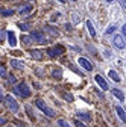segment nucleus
Here are the masks:
<instances>
[{
  "mask_svg": "<svg viewBox=\"0 0 126 127\" xmlns=\"http://www.w3.org/2000/svg\"><path fill=\"white\" fill-rule=\"evenodd\" d=\"M14 92L17 95H20V97H29V95H30V88L24 82H21V83H18L17 86L14 88Z\"/></svg>",
  "mask_w": 126,
  "mask_h": 127,
  "instance_id": "f257e3e1",
  "label": "nucleus"
},
{
  "mask_svg": "<svg viewBox=\"0 0 126 127\" xmlns=\"http://www.w3.org/2000/svg\"><path fill=\"white\" fill-rule=\"evenodd\" d=\"M35 104H37V107H38V109H41V110H43V112H44L47 117H50V118H52V117H55L53 109H50V107L47 106L43 100H37V101H35Z\"/></svg>",
  "mask_w": 126,
  "mask_h": 127,
  "instance_id": "f03ea898",
  "label": "nucleus"
},
{
  "mask_svg": "<svg viewBox=\"0 0 126 127\" xmlns=\"http://www.w3.org/2000/svg\"><path fill=\"white\" fill-rule=\"evenodd\" d=\"M64 47L62 45H55V47H50V49H47V55H49L50 58H58L61 56L62 53H64Z\"/></svg>",
  "mask_w": 126,
  "mask_h": 127,
  "instance_id": "7ed1b4c3",
  "label": "nucleus"
},
{
  "mask_svg": "<svg viewBox=\"0 0 126 127\" xmlns=\"http://www.w3.org/2000/svg\"><path fill=\"white\" fill-rule=\"evenodd\" d=\"M5 101H6V107L11 110V112H17V110H18V103H17V100H15L14 97H11V95H6Z\"/></svg>",
  "mask_w": 126,
  "mask_h": 127,
  "instance_id": "20e7f679",
  "label": "nucleus"
},
{
  "mask_svg": "<svg viewBox=\"0 0 126 127\" xmlns=\"http://www.w3.org/2000/svg\"><path fill=\"white\" fill-rule=\"evenodd\" d=\"M30 39L38 42V44H46L47 42V39H46L43 32H32V33H30Z\"/></svg>",
  "mask_w": 126,
  "mask_h": 127,
  "instance_id": "39448f33",
  "label": "nucleus"
},
{
  "mask_svg": "<svg viewBox=\"0 0 126 127\" xmlns=\"http://www.w3.org/2000/svg\"><path fill=\"white\" fill-rule=\"evenodd\" d=\"M113 44L117 47V49H120V50L125 49V45H126V44H125V39H123L122 35H114V36H113Z\"/></svg>",
  "mask_w": 126,
  "mask_h": 127,
  "instance_id": "423d86ee",
  "label": "nucleus"
},
{
  "mask_svg": "<svg viewBox=\"0 0 126 127\" xmlns=\"http://www.w3.org/2000/svg\"><path fill=\"white\" fill-rule=\"evenodd\" d=\"M79 65L82 67V68H85L87 71H93V64L88 61V59H85V58H79Z\"/></svg>",
  "mask_w": 126,
  "mask_h": 127,
  "instance_id": "0eeeda50",
  "label": "nucleus"
},
{
  "mask_svg": "<svg viewBox=\"0 0 126 127\" xmlns=\"http://www.w3.org/2000/svg\"><path fill=\"white\" fill-rule=\"evenodd\" d=\"M30 56H32V59H35V61H41L44 58V53L41 50H38V49H32L30 50Z\"/></svg>",
  "mask_w": 126,
  "mask_h": 127,
  "instance_id": "6e6552de",
  "label": "nucleus"
},
{
  "mask_svg": "<svg viewBox=\"0 0 126 127\" xmlns=\"http://www.w3.org/2000/svg\"><path fill=\"white\" fill-rule=\"evenodd\" d=\"M94 79H96V82L99 83V86L103 89V91H106V89H109V86H108V83H106V80H105V79L102 77V76H96V77H94Z\"/></svg>",
  "mask_w": 126,
  "mask_h": 127,
  "instance_id": "1a4fd4ad",
  "label": "nucleus"
},
{
  "mask_svg": "<svg viewBox=\"0 0 126 127\" xmlns=\"http://www.w3.org/2000/svg\"><path fill=\"white\" fill-rule=\"evenodd\" d=\"M9 64H11V67L15 68V70H23V62L18 61V59H11Z\"/></svg>",
  "mask_w": 126,
  "mask_h": 127,
  "instance_id": "9d476101",
  "label": "nucleus"
},
{
  "mask_svg": "<svg viewBox=\"0 0 126 127\" xmlns=\"http://www.w3.org/2000/svg\"><path fill=\"white\" fill-rule=\"evenodd\" d=\"M116 112H117V115H119V118L123 121V123H126V112L120 107V106H116Z\"/></svg>",
  "mask_w": 126,
  "mask_h": 127,
  "instance_id": "9b49d317",
  "label": "nucleus"
},
{
  "mask_svg": "<svg viewBox=\"0 0 126 127\" xmlns=\"http://www.w3.org/2000/svg\"><path fill=\"white\" fill-rule=\"evenodd\" d=\"M8 38H9V45H11V47H15V45H17V39H15V33H14L12 30H9V32H8Z\"/></svg>",
  "mask_w": 126,
  "mask_h": 127,
  "instance_id": "f8f14e48",
  "label": "nucleus"
},
{
  "mask_svg": "<svg viewBox=\"0 0 126 127\" xmlns=\"http://www.w3.org/2000/svg\"><path fill=\"white\" fill-rule=\"evenodd\" d=\"M113 94H114V97H117L120 101H123L125 100V95H123V92L120 91V89H117V88H114L113 89Z\"/></svg>",
  "mask_w": 126,
  "mask_h": 127,
  "instance_id": "ddd939ff",
  "label": "nucleus"
},
{
  "mask_svg": "<svg viewBox=\"0 0 126 127\" xmlns=\"http://www.w3.org/2000/svg\"><path fill=\"white\" fill-rule=\"evenodd\" d=\"M77 118L85 120V121H91V115L88 112H77Z\"/></svg>",
  "mask_w": 126,
  "mask_h": 127,
  "instance_id": "4468645a",
  "label": "nucleus"
},
{
  "mask_svg": "<svg viewBox=\"0 0 126 127\" xmlns=\"http://www.w3.org/2000/svg\"><path fill=\"white\" fill-rule=\"evenodd\" d=\"M30 12H32V6H24L20 9V15H23V17H26V15H29Z\"/></svg>",
  "mask_w": 126,
  "mask_h": 127,
  "instance_id": "2eb2a0df",
  "label": "nucleus"
},
{
  "mask_svg": "<svg viewBox=\"0 0 126 127\" xmlns=\"http://www.w3.org/2000/svg\"><path fill=\"white\" fill-rule=\"evenodd\" d=\"M0 14H2L3 17H11V15H14V11H12V9H6V8H2V9H0Z\"/></svg>",
  "mask_w": 126,
  "mask_h": 127,
  "instance_id": "dca6fc26",
  "label": "nucleus"
},
{
  "mask_svg": "<svg viewBox=\"0 0 126 127\" xmlns=\"http://www.w3.org/2000/svg\"><path fill=\"white\" fill-rule=\"evenodd\" d=\"M108 76L111 77V79H113L114 82H117V83L120 82V77H119V74H117V73H116L114 70H111V71H109V73H108Z\"/></svg>",
  "mask_w": 126,
  "mask_h": 127,
  "instance_id": "f3484780",
  "label": "nucleus"
},
{
  "mask_svg": "<svg viewBox=\"0 0 126 127\" xmlns=\"http://www.w3.org/2000/svg\"><path fill=\"white\" fill-rule=\"evenodd\" d=\"M87 27H88L90 35H91V36H96V30H94V27H93V23H91L90 20H87Z\"/></svg>",
  "mask_w": 126,
  "mask_h": 127,
  "instance_id": "a211bd4d",
  "label": "nucleus"
},
{
  "mask_svg": "<svg viewBox=\"0 0 126 127\" xmlns=\"http://www.w3.org/2000/svg\"><path fill=\"white\" fill-rule=\"evenodd\" d=\"M0 77H3V79L8 77V71H6V67L3 64H0Z\"/></svg>",
  "mask_w": 126,
  "mask_h": 127,
  "instance_id": "6ab92c4d",
  "label": "nucleus"
},
{
  "mask_svg": "<svg viewBox=\"0 0 126 127\" xmlns=\"http://www.w3.org/2000/svg\"><path fill=\"white\" fill-rule=\"evenodd\" d=\"M52 76H53V79H56V80H61V77H62V71H61V70H55Z\"/></svg>",
  "mask_w": 126,
  "mask_h": 127,
  "instance_id": "aec40b11",
  "label": "nucleus"
},
{
  "mask_svg": "<svg viewBox=\"0 0 126 127\" xmlns=\"http://www.w3.org/2000/svg\"><path fill=\"white\" fill-rule=\"evenodd\" d=\"M116 29H117V27H116L114 24H111V26L108 27V30L105 32V33H106V35H111V33H114V32H116Z\"/></svg>",
  "mask_w": 126,
  "mask_h": 127,
  "instance_id": "412c9836",
  "label": "nucleus"
},
{
  "mask_svg": "<svg viewBox=\"0 0 126 127\" xmlns=\"http://www.w3.org/2000/svg\"><path fill=\"white\" fill-rule=\"evenodd\" d=\"M58 124H59V127H71L67 121H64V120H58Z\"/></svg>",
  "mask_w": 126,
  "mask_h": 127,
  "instance_id": "4be33fe9",
  "label": "nucleus"
},
{
  "mask_svg": "<svg viewBox=\"0 0 126 127\" xmlns=\"http://www.w3.org/2000/svg\"><path fill=\"white\" fill-rule=\"evenodd\" d=\"M6 36H8V30H0V41H5Z\"/></svg>",
  "mask_w": 126,
  "mask_h": 127,
  "instance_id": "5701e85b",
  "label": "nucleus"
},
{
  "mask_svg": "<svg viewBox=\"0 0 126 127\" xmlns=\"http://www.w3.org/2000/svg\"><path fill=\"white\" fill-rule=\"evenodd\" d=\"M18 27L21 29V30H29V24H26V23H18Z\"/></svg>",
  "mask_w": 126,
  "mask_h": 127,
  "instance_id": "b1692460",
  "label": "nucleus"
},
{
  "mask_svg": "<svg viewBox=\"0 0 126 127\" xmlns=\"http://www.w3.org/2000/svg\"><path fill=\"white\" fill-rule=\"evenodd\" d=\"M8 83H9V85H14V83H17V79H15L14 76H9V77H8Z\"/></svg>",
  "mask_w": 126,
  "mask_h": 127,
  "instance_id": "393cba45",
  "label": "nucleus"
},
{
  "mask_svg": "<svg viewBox=\"0 0 126 127\" xmlns=\"http://www.w3.org/2000/svg\"><path fill=\"white\" fill-rule=\"evenodd\" d=\"M74 124H76V127H87V126H85V124H84L82 121H77V120L74 121Z\"/></svg>",
  "mask_w": 126,
  "mask_h": 127,
  "instance_id": "a878e982",
  "label": "nucleus"
},
{
  "mask_svg": "<svg viewBox=\"0 0 126 127\" xmlns=\"http://www.w3.org/2000/svg\"><path fill=\"white\" fill-rule=\"evenodd\" d=\"M21 39H23V42H24V44H29V42H30V36H23Z\"/></svg>",
  "mask_w": 126,
  "mask_h": 127,
  "instance_id": "bb28decb",
  "label": "nucleus"
},
{
  "mask_svg": "<svg viewBox=\"0 0 126 127\" xmlns=\"http://www.w3.org/2000/svg\"><path fill=\"white\" fill-rule=\"evenodd\" d=\"M15 124H17V127H26V124L21 121H15Z\"/></svg>",
  "mask_w": 126,
  "mask_h": 127,
  "instance_id": "cd10ccee",
  "label": "nucleus"
},
{
  "mask_svg": "<svg viewBox=\"0 0 126 127\" xmlns=\"http://www.w3.org/2000/svg\"><path fill=\"white\" fill-rule=\"evenodd\" d=\"M120 5H122L123 9H126V0H120Z\"/></svg>",
  "mask_w": 126,
  "mask_h": 127,
  "instance_id": "c85d7f7f",
  "label": "nucleus"
},
{
  "mask_svg": "<svg viewBox=\"0 0 126 127\" xmlns=\"http://www.w3.org/2000/svg\"><path fill=\"white\" fill-rule=\"evenodd\" d=\"M122 32H123V36L126 38V24H123V27H122Z\"/></svg>",
  "mask_w": 126,
  "mask_h": 127,
  "instance_id": "c756f323",
  "label": "nucleus"
},
{
  "mask_svg": "<svg viewBox=\"0 0 126 127\" xmlns=\"http://www.w3.org/2000/svg\"><path fill=\"white\" fill-rule=\"evenodd\" d=\"M2 124H6V120L5 118H0V126H2Z\"/></svg>",
  "mask_w": 126,
  "mask_h": 127,
  "instance_id": "7c9ffc66",
  "label": "nucleus"
},
{
  "mask_svg": "<svg viewBox=\"0 0 126 127\" xmlns=\"http://www.w3.org/2000/svg\"><path fill=\"white\" fill-rule=\"evenodd\" d=\"M105 2H106V3H113V2H114V0H105Z\"/></svg>",
  "mask_w": 126,
  "mask_h": 127,
  "instance_id": "2f4dec72",
  "label": "nucleus"
},
{
  "mask_svg": "<svg viewBox=\"0 0 126 127\" xmlns=\"http://www.w3.org/2000/svg\"><path fill=\"white\" fill-rule=\"evenodd\" d=\"M58 2H59V3H65V0H58Z\"/></svg>",
  "mask_w": 126,
  "mask_h": 127,
  "instance_id": "473e14b6",
  "label": "nucleus"
},
{
  "mask_svg": "<svg viewBox=\"0 0 126 127\" xmlns=\"http://www.w3.org/2000/svg\"><path fill=\"white\" fill-rule=\"evenodd\" d=\"M29 2H35V0H29Z\"/></svg>",
  "mask_w": 126,
  "mask_h": 127,
  "instance_id": "72a5a7b5",
  "label": "nucleus"
},
{
  "mask_svg": "<svg viewBox=\"0 0 126 127\" xmlns=\"http://www.w3.org/2000/svg\"><path fill=\"white\" fill-rule=\"evenodd\" d=\"M70 2H76V0H70Z\"/></svg>",
  "mask_w": 126,
  "mask_h": 127,
  "instance_id": "f704fd0d",
  "label": "nucleus"
}]
</instances>
